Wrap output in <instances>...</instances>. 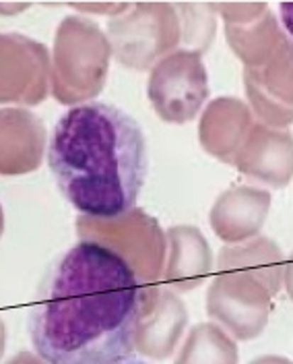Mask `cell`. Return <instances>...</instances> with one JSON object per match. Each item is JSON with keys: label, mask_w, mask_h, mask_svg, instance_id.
Instances as JSON below:
<instances>
[{"label": "cell", "mask_w": 293, "mask_h": 364, "mask_svg": "<svg viewBox=\"0 0 293 364\" xmlns=\"http://www.w3.org/2000/svg\"><path fill=\"white\" fill-rule=\"evenodd\" d=\"M143 294L112 247L81 240L48 267L29 313V340L45 364H116L133 356Z\"/></svg>", "instance_id": "cell-1"}, {"label": "cell", "mask_w": 293, "mask_h": 364, "mask_svg": "<svg viewBox=\"0 0 293 364\" xmlns=\"http://www.w3.org/2000/svg\"><path fill=\"white\" fill-rule=\"evenodd\" d=\"M147 166L140 124L104 102L62 114L48 143V168L62 197L93 220L126 215L143 191Z\"/></svg>", "instance_id": "cell-2"}, {"label": "cell", "mask_w": 293, "mask_h": 364, "mask_svg": "<svg viewBox=\"0 0 293 364\" xmlns=\"http://www.w3.org/2000/svg\"><path fill=\"white\" fill-rule=\"evenodd\" d=\"M279 11H281V21H283L285 29L292 33V38H293V2H285V4H281V6H279Z\"/></svg>", "instance_id": "cell-3"}, {"label": "cell", "mask_w": 293, "mask_h": 364, "mask_svg": "<svg viewBox=\"0 0 293 364\" xmlns=\"http://www.w3.org/2000/svg\"><path fill=\"white\" fill-rule=\"evenodd\" d=\"M285 284H287V290H289V294H292V298H293V259H292V263H289V267H287Z\"/></svg>", "instance_id": "cell-4"}, {"label": "cell", "mask_w": 293, "mask_h": 364, "mask_svg": "<svg viewBox=\"0 0 293 364\" xmlns=\"http://www.w3.org/2000/svg\"><path fill=\"white\" fill-rule=\"evenodd\" d=\"M116 364H147V363H143V360H136V358H126V360H120V363H116Z\"/></svg>", "instance_id": "cell-5"}]
</instances>
